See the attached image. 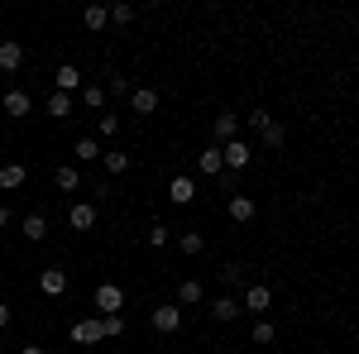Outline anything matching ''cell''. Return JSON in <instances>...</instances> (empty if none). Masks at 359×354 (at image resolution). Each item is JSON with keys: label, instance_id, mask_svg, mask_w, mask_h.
Segmentation results:
<instances>
[{"label": "cell", "instance_id": "obj_1", "mask_svg": "<svg viewBox=\"0 0 359 354\" xmlns=\"http://www.w3.org/2000/svg\"><path fill=\"white\" fill-rule=\"evenodd\" d=\"M249 125L259 130V139H264L269 149H283V144H287V130L278 125V120L269 115V110H249Z\"/></svg>", "mask_w": 359, "mask_h": 354}, {"label": "cell", "instance_id": "obj_2", "mask_svg": "<svg viewBox=\"0 0 359 354\" xmlns=\"http://www.w3.org/2000/svg\"><path fill=\"white\" fill-rule=\"evenodd\" d=\"M240 306H245V311H254V316H269V306H273V287H269V282H249Z\"/></svg>", "mask_w": 359, "mask_h": 354}, {"label": "cell", "instance_id": "obj_3", "mask_svg": "<svg viewBox=\"0 0 359 354\" xmlns=\"http://www.w3.org/2000/svg\"><path fill=\"white\" fill-rule=\"evenodd\" d=\"M154 330H158V335H177V330H182V306H177V301L154 306Z\"/></svg>", "mask_w": 359, "mask_h": 354}, {"label": "cell", "instance_id": "obj_4", "mask_svg": "<svg viewBox=\"0 0 359 354\" xmlns=\"http://www.w3.org/2000/svg\"><path fill=\"white\" fill-rule=\"evenodd\" d=\"M120 306H125V287L101 282V287H96V311H101V316H120Z\"/></svg>", "mask_w": 359, "mask_h": 354}, {"label": "cell", "instance_id": "obj_5", "mask_svg": "<svg viewBox=\"0 0 359 354\" xmlns=\"http://www.w3.org/2000/svg\"><path fill=\"white\" fill-rule=\"evenodd\" d=\"M211 135H216V144H230V139H240V115H235V110H221V115H216V120H211Z\"/></svg>", "mask_w": 359, "mask_h": 354}, {"label": "cell", "instance_id": "obj_6", "mask_svg": "<svg viewBox=\"0 0 359 354\" xmlns=\"http://www.w3.org/2000/svg\"><path fill=\"white\" fill-rule=\"evenodd\" d=\"M221 158H225V168H230V172H240V168H249V158H254V149H249L245 139H230V144L221 149Z\"/></svg>", "mask_w": 359, "mask_h": 354}, {"label": "cell", "instance_id": "obj_7", "mask_svg": "<svg viewBox=\"0 0 359 354\" xmlns=\"http://www.w3.org/2000/svg\"><path fill=\"white\" fill-rule=\"evenodd\" d=\"M25 67V43L20 39H0V72H20Z\"/></svg>", "mask_w": 359, "mask_h": 354}, {"label": "cell", "instance_id": "obj_8", "mask_svg": "<svg viewBox=\"0 0 359 354\" xmlns=\"http://www.w3.org/2000/svg\"><path fill=\"white\" fill-rule=\"evenodd\" d=\"M196 168L206 172V177H221L225 172V158H221V144H206L201 154H196Z\"/></svg>", "mask_w": 359, "mask_h": 354}, {"label": "cell", "instance_id": "obj_9", "mask_svg": "<svg viewBox=\"0 0 359 354\" xmlns=\"http://www.w3.org/2000/svg\"><path fill=\"white\" fill-rule=\"evenodd\" d=\"M106 335H101V316H91V321H77L72 326V345H101Z\"/></svg>", "mask_w": 359, "mask_h": 354}, {"label": "cell", "instance_id": "obj_10", "mask_svg": "<svg viewBox=\"0 0 359 354\" xmlns=\"http://www.w3.org/2000/svg\"><path fill=\"white\" fill-rule=\"evenodd\" d=\"M130 110H135V115H154V110H158V91H154V86H135V91H130Z\"/></svg>", "mask_w": 359, "mask_h": 354}, {"label": "cell", "instance_id": "obj_11", "mask_svg": "<svg viewBox=\"0 0 359 354\" xmlns=\"http://www.w3.org/2000/svg\"><path fill=\"white\" fill-rule=\"evenodd\" d=\"M29 110H34V101H29V91H5V101H0V115L20 120V115H29Z\"/></svg>", "mask_w": 359, "mask_h": 354}, {"label": "cell", "instance_id": "obj_12", "mask_svg": "<svg viewBox=\"0 0 359 354\" xmlns=\"http://www.w3.org/2000/svg\"><path fill=\"white\" fill-rule=\"evenodd\" d=\"M77 86H82V72H77L72 62H62V67L53 72V91H62V96H72Z\"/></svg>", "mask_w": 359, "mask_h": 354}, {"label": "cell", "instance_id": "obj_13", "mask_svg": "<svg viewBox=\"0 0 359 354\" xmlns=\"http://www.w3.org/2000/svg\"><path fill=\"white\" fill-rule=\"evenodd\" d=\"M39 287H43V297H62V292H67V273L62 268H43L39 273Z\"/></svg>", "mask_w": 359, "mask_h": 354}, {"label": "cell", "instance_id": "obj_14", "mask_svg": "<svg viewBox=\"0 0 359 354\" xmlns=\"http://www.w3.org/2000/svg\"><path fill=\"white\" fill-rule=\"evenodd\" d=\"M206 306H211V321H235V316H245V306L235 297H211Z\"/></svg>", "mask_w": 359, "mask_h": 354}, {"label": "cell", "instance_id": "obj_15", "mask_svg": "<svg viewBox=\"0 0 359 354\" xmlns=\"http://www.w3.org/2000/svg\"><path fill=\"white\" fill-rule=\"evenodd\" d=\"M254 211H259V206H254V196H245V191H235V196H230V220H235V225H249Z\"/></svg>", "mask_w": 359, "mask_h": 354}, {"label": "cell", "instance_id": "obj_16", "mask_svg": "<svg viewBox=\"0 0 359 354\" xmlns=\"http://www.w3.org/2000/svg\"><path fill=\"white\" fill-rule=\"evenodd\" d=\"M67 225H72V230H91V225H96V206H91V201H72Z\"/></svg>", "mask_w": 359, "mask_h": 354}, {"label": "cell", "instance_id": "obj_17", "mask_svg": "<svg viewBox=\"0 0 359 354\" xmlns=\"http://www.w3.org/2000/svg\"><path fill=\"white\" fill-rule=\"evenodd\" d=\"M192 196H196L192 177H172V182H168V201H172V206H187Z\"/></svg>", "mask_w": 359, "mask_h": 354}, {"label": "cell", "instance_id": "obj_18", "mask_svg": "<svg viewBox=\"0 0 359 354\" xmlns=\"http://www.w3.org/2000/svg\"><path fill=\"white\" fill-rule=\"evenodd\" d=\"M20 235H25V240H34V245H39V240H48V220L34 211V216L20 220Z\"/></svg>", "mask_w": 359, "mask_h": 354}, {"label": "cell", "instance_id": "obj_19", "mask_svg": "<svg viewBox=\"0 0 359 354\" xmlns=\"http://www.w3.org/2000/svg\"><path fill=\"white\" fill-rule=\"evenodd\" d=\"M25 163H0V191H15V187H25Z\"/></svg>", "mask_w": 359, "mask_h": 354}, {"label": "cell", "instance_id": "obj_20", "mask_svg": "<svg viewBox=\"0 0 359 354\" xmlns=\"http://www.w3.org/2000/svg\"><path fill=\"white\" fill-rule=\"evenodd\" d=\"M82 25L91 29V34H96V29H106V25H111V10H106V5H86V10H82Z\"/></svg>", "mask_w": 359, "mask_h": 354}, {"label": "cell", "instance_id": "obj_21", "mask_svg": "<svg viewBox=\"0 0 359 354\" xmlns=\"http://www.w3.org/2000/svg\"><path fill=\"white\" fill-rule=\"evenodd\" d=\"M201 297H206V287H201L196 278H187V282L177 287V306H196V301H201Z\"/></svg>", "mask_w": 359, "mask_h": 354}, {"label": "cell", "instance_id": "obj_22", "mask_svg": "<svg viewBox=\"0 0 359 354\" xmlns=\"http://www.w3.org/2000/svg\"><path fill=\"white\" fill-rule=\"evenodd\" d=\"M101 163H106V172H111V177H120V172H130V154L111 149V154H101Z\"/></svg>", "mask_w": 359, "mask_h": 354}, {"label": "cell", "instance_id": "obj_23", "mask_svg": "<svg viewBox=\"0 0 359 354\" xmlns=\"http://www.w3.org/2000/svg\"><path fill=\"white\" fill-rule=\"evenodd\" d=\"M43 110H48L53 120H62V115H72V96H62V91H53V96L43 101Z\"/></svg>", "mask_w": 359, "mask_h": 354}, {"label": "cell", "instance_id": "obj_24", "mask_svg": "<svg viewBox=\"0 0 359 354\" xmlns=\"http://www.w3.org/2000/svg\"><path fill=\"white\" fill-rule=\"evenodd\" d=\"M177 249H182V254H187V259H196V254H201V249H206V240H201V235H196V230H182V235H177Z\"/></svg>", "mask_w": 359, "mask_h": 354}, {"label": "cell", "instance_id": "obj_25", "mask_svg": "<svg viewBox=\"0 0 359 354\" xmlns=\"http://www.w3.org/2000/svg\"><path fill=\"white\" fill-rule=\"evenodd\" d=\"M106 10H111V25H115V29L135 25V5H125V0H115V5H106Z\"/></svg>", "mask_w": 359, "mask_h": 354}, {"label": "cell", "instance_id": "obj_26", "mask_svg": "<svg viewBox=\"0 0 359 354\" xmlns=\"http://www.w3.org/2000/svg\"><path fill=\"white\" fill-rule=\"evenodd\" d=\"M53 182H57V191H77V187H82V177H77V168H72V163H67V168H57V172H53Z\"/></svg>", "mask_w": 359, "mask_h": 354}, {"label": "cell", "instance_id": "obj_27", "mask_svg": "<svg viewBox=\"0 0 359 354\" xmlns=\"http://www.w3.org/2000/svg\"><path fill=\"white\" fill-rule=\"evenodd\" d=\"M125 316H101V335H106V340H125Z\"/></svg>", "mask_w": 359, "mask_h": 354}, {"label": "cell", "instance_id": "obj_28", "mask_svg": "<svg viewBox=\"0 0 359 354\" xmlns=\"http://www.w3.org/2000/svg\"><path fill=\"white\" fill-rule=\"evenodd\" d=\"M168 240H172V225H163V220H154V225H149V249H163Z\"/></svg>", "mask_w": 359, "mask_h": 354}, {"label": "cell", "instance_id": "obj_29", "mask_svg": "<svg viewBox=\"0 0 359 354\" xmlns=\"http://www.w3.org/2000/svg\"><path fill=\"white\" fill-rule=\"evenodd\" d=\"M82 106L86 110H101V106H106V86H96V82L82 86Z\"/></svg>", "mask_w": 359, "mask_h": 354}, {"label": "cell", "instance_id": "obj_30", "mask_svg": "<svg viewBox=\"0 0 359 354\" xmlns=\"http://www.w3.org/2000/svg\"><path fill=\"white\" fill-rule=\"evenodd\" d=\"M101 158V144L96 139H77V163H96Z\"/></svg>", "mask_w": 359, "mask_h": 354}, {"label": "cell", "instance_id": "obj_31", "mask_svg": "<svg viewBox=\"0 0 359 354\" xmlns=\"http://www.w3.org/2000/svg\"><path fill=\"white\" fill-rule=\"evenodd\" d=\"M249 335H254V345H273V340H278V330H273V321H269V316H264L259 326L249 330Z\"/></svg>", "mask_w": 359, "mask_h": 354}, {"label": "cell", "instance_id": "obj_32", "mask_svg": "<svg viewBox=\"0 0 359 354\" xmlns=\"http://www.w3.org/2000/svg\"><path fill=\"white\" fill-rule=\"evenodd\" d=\"M96 135L115 139V135H120V115H101V120H96Z\"/></svg>", "mask_w": 359, "mask_h": 354}, {"label": "cell", "instance_id": "obj_33", "mask_svg": "<svg viewBox=\"0 0 359 354\" xmlns=\"http://www.w3.org/2000/svg\"><path fill=\"white\" fill-rule=\"evenodd\" d=\"M221 282H225V287L245 282V264H225V268H221Z\"/></svg>", "mask_w": 359, "mask_h": 354}, {"label": "cell", "instance_id": "obj_34", "mask_svg": "<svg viewBox=\"0 0 359 354\" xmlns=\"http://www.w3.org/2000/svg\"><path fill=\"white\" fill-rule=\"evenodd\" d=\"M106 91H115V96H130V91H135V82H130V77H120V72H115V77H111V86H106Z\"/></svg>", "mask_w": 359, "mask_h": 354}, {"label": "cell", "instance_id": "obj_35", "mask_svg": "<svg viewBox=\"0 0 359 354\" xmlns=\"http://www.w3.org/2000/svg\"><path fill=\"white\" fill-rule=\"evenodd\" d=\"M10 220H15V216H10V206H5V201H0V230H5V225H10Z\"/></svg>", "mask_w": 359, "mask_h": 354}, {"label": "cell", "instance_id": "obj_36", "mask_svg": "<svg viewBox=\"0 0 359 354\" xmlns=\"http://www.w3.org/2000/svg\"><path fill=\"white\" fill-rule=\"evenodd\" d=\"M10 326V306H5V301H0V330Z\"/></svg>", "mask_w": 359, "mask_h": 354}, {"label": "cell", "instance_id": "obj_37", "mask_svg": "<svg viewBox=\"0 0 359 354\" xmlns=\"http://www.w3.org/2000/svg\"><path fill=\"white\" fill-rule=\"evenodd\" d=\"M20 354H48V350H43V345H25Z\"/></svg>", "mask_w": 359, "mask_h": 354}]
</instances>
